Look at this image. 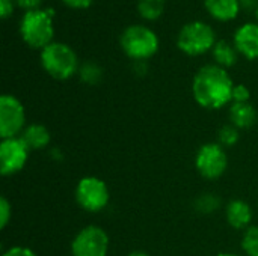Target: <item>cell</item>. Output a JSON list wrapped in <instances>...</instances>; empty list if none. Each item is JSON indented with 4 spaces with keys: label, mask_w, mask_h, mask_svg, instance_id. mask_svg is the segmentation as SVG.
<instances>
[{
    "label": "cell",
    "mask_w": 258,
    "mask_h": 256,
    "mask_svg": "<svg viewBox=\"0 0 258 256\" xmlns=\"http://www.w3.org/2000/svg\"><path fill=\"white\" fill-rule=\"evenodd\" d=\"M234 83L228 71L216 63L201 66L192 80V95L206 110H219L233 103Z\"/></svg>",
    "instance_id": "obj_1"
},
{
    "label": "cell",
    "mask_w": 258,
    "mask_h": 256,
    "mask_svg": "<svg viewBox=\"0 0 258 256\" xmlns=\"http://www.w3.org/2000/svg\"><path fill=\"white\" fill-rule=\"evenodd\" d=\"M240 247L246 256H258V225H252L243 231Z\"/></svg>",
    "instance_id": "obj_20"
},
{
    "label": "cell",
    "mask_w": 258,
    "mask_h": 256,
    "mask_svg": "<svg viewBox=\"0 0 258 256\" xmlns=\"http://www.w3.org/2000/svg\"><path fill=\"white\" fill-rule=\"evenodd\" d=\"M20 137L24 140V143L29 146L30 151H42L51 142L50 130L44 124H39V122L27 124V127L24 128Z\"/></svg>",
    "instance_id": "obj_13"
},
{
    "label": "cell",
    "mask_w": 258,
    "mask_h": 256,
    "mask_svg": "<svg viewBox=\"0 0 258 256\" xmlns=\"http://www.w3.org/2000/svg\"><path fill=\"white\" fill-rule=\"evenodd\" d=\"M255 18H257V20H258V5H257V6H255Z\"/></svg>",
    "instance_id": "obj_30"
},
{
    "label": "cell",
    "mask_w": 258,
    "mask_h": 256,
    "mask_svg": "<svg viewBox=\"0 0 258 256\" xmlns=\"http://www.w3.org/2000/svg\"><path fill=\"white\" fill-rule=\"evenodd\" d=\"M30 149L21 137L2 139L0 142V174L12 177L24 169Z\"/></svg>",
    "instance_id": "obj_10"
},
{
    "label": "cell",
    "mask_w": 258,
    "mask_h": 256,
    "mask_svg": "<svg viewBox=\"0 0 258 256\" xmlns=\"http://www.w3.org/2000/svg\"><path fill=\"white\" fill-rule=\"evenodd\" d=\"M41 65L44 71L56 80H68L79 72V59L76 51L63 42L53 41L41 50Z\"/></svg>",
    "instance_id": "obj_3"
},
{
    "label": "cell",
    "mask_w": 258,
    "mask_h": 256,
    "mask_svg": "<svg viewBox=\"0 0 258 256\" xmlns=\"http://www.w3.org/2000/svg\"><path fill=\"white\" fill-rule=\"evenodd\" d=\"M2 256H38L32 249L24 247V246H12L6 249Z\"/></svg>",
    "instance_id": "obj_24"
},
{
    "label": "cell",
    "mask_w": 258,
    "mask_h": 256,
    "mask_svg": "<svg viewBox=\"0 0 258 256\" xmlns=\"http://www.w3.org/2000/svg\"><path fill=\"white\" fill-rule=\"evenodd\" d=\"M212 56L216 65L222 68H231L237 63L239 59V51L236 50L234 44H230L225 39H219L215 47L212 48Z\"/></svg>",
    "instance_id": "obj_16"
},
{
    "label": "cell",
    "mask_w": 258,
    "mask_h": 256,
    "mask_svg": "<svg viewBox=\"0 0 258 256\" xmlns=\"http://www.w3.org/2000/svg\"><path fill=\"white\" fill-rule=\"evenodd\" d=\"M240 140V130L233 124H225L218 130V143L222 145L225 149L233 148Z\"/></svg>",
    "instance_id": "obj_19"
},
{
    "label": "cell",
    "mask_w": 258,
    "mask_h": 256,
    "mask_svg": "<svg viewBox=\"0 0 258 256\" xmlns=\"http://www.w3.org/2000/svg\"><path fill=\"white\" fill-rule=\"evenodd\" d=\"M216 256H243V255H239V253H234V252H221V253H218Z\"/></svg>",
    "instance_id": "obj_29"
},
{
    "label": "cell",
    "mask_w": 258,
    "mask_h": 256,
    "mask_svg": "<svg viewBox=\"0 0 258 256\" xmlns=\"http://www.w3.org/2000/svg\"><path fill=\"white\" fill-rule=\"evenodd\" d=\"M195 169L204 180H219L228 169L227 149L218 142L201 145L195 154Z\"/></svg>",
    "instance_id": "obj_7"
},
{
    "label": "cell",
    "mask_w": 258,
    "mask_h": 256,
    "mask_svg": "<svg viewBox=\"0 0 258 256\" xmlns=\"http://www.w3.org/2000/svg\"><path fill=\"white\" fill-rule=\"evenodd\" d=\"M62 2L73 9H86L94 3V0H62Z\"/></svg>",
    "instance_id": "obj_26"
},
{
    "label": "cell",
    "mask_w": 258,
    "mask_h": 256,
    "mask_svg": "<svg viewBox=\"0 0 258 256\" xmlns=\"http://www.w3.org/2000/svg\"><path fill=\"white\" fill-rule=\"evenodd\" d=\"M228 115L230 124L239 130H249L257 122V110L251 103H231Z\"/></svg>",
    "instance_id": "obj_14"
},
{
    "label": "cell",
    "mask_w": 258,
    "mask_h": 256,
    "mask_svg": "<svg viewBox=\"0 0 258 256\" xmlns=\"http://www.w3.org/2000/svg\"><path fill=\"white\" fill-rule=\"evenodd\" d=\"M213 27L204 21H192L184 24L177 35V47L187 56H201L210 51L216 44Z\"/></svg>",
    "instance_id": "obj_5"
},
{
    "label": "cell",
    "mask_w": 258,
    "mask_h": 256,
    "mask_svg": "<svg viewBox=\"0 0 258 256\" xmlns=\"http://www.w3.org/2000/svg\"><path fill=\"white\" fill-rule=\"evenodd\" d=\"M26 127L24 104L17 97L3 94L0 97V137H20Z\"/></svg>",
    "instance_id": "obj_9"
},
{
    "label": "cell",
    "mask_w": 258,
    "mask_h": 256,
    "mask_svg": "<svg viewBox=\"0 0 258 256\" xmlns=\"http://www.w3.org/2000/svg\"><path fill=\"white\" fill-rule=\"evenodd\" d=\"M20 35L30 48L42 50L53 42L54 27L45 9L26 11L20 20Z\"/></svg>",
    "instance_id": "obj_4"
},
{
    "label": "cell",
    "mask_w": 258,
    "mask_h": 256,
    "mask_svg": "<svg viewBox=\"0 0 258 256\" xmlns=\"http://www.w3.org/2000/svg\"><path fill=\"white\" fill-rule=\"evenodd\" d=\"M109 249V234L97 225L82 228L71 241V256H107Z\"/></svg>",
    "instance_id": "obj_8"
},
{
    "label": "cell",
    "mask_w": 258,
    "mask_h": 256,
    "mask_svg": "<svg viewBox=\"0 0 258 256\" xmlns=\"http://www.w3.org/2000/svg\"><path fill=\"white\" fill-rule=\"evenodd\" d=\"M20 8L26 11H33V9H38V6L42 3V0H14Z\"/></svg>",
    "instance_id": "obj_27"
},
{
    "label": "cell",
    "mask_w": 258,
    "mask_h": 256,
    "mask_svg": "<svg viewBox=\"0 0 258 256\" xmlns=\"http://www.w3.org/2000/svg\"><path fill=\"white\" fill-rule=\"evenodd\" d=\"M204 6L218 21L234 20L240 12V0H204Z\"/></svg>",
    "instance_id": "obj_15"
},
{
    "label": "cell",
    "mask_w": 258,
    "mask_h": 256,
    "mask_svg": "<svg viewBox=\"0 0 258 256\" xmlns=\"http://www.w3.org/2000/svg\"><path fill=\"white\" fill-rule=\"evenodd\" d=\"M14 0H0V15L3 20L12 15L14 12Z\"/></svg>",
    "instance_id": "obj_25"
},
{
    "label": "cell",
    "mask_w": 258,
    "mask_h": 256,
    "mask_svg": "<svg viewBox=\"0 0 258 256\" xmlns=\"http://www.w3.org/2000/svg\"><path fill=\"white\" fill-rule=\"evenodd\" d=\"M12 219V207H11V202L2 196L0 198V229H5L8 226V223L11 222Z\"/></svg>",
    "instance_id": "obj_22"
},
{
    "label": "cell",
    "mask_w": 258,
    "mask_h": 256,
    "mask_svg": "<svg viewBox=\"0 0 258 256\" xmlns=\"http://www.w3.org/2000/svg\"><path fill=\"white\" fill-rule=\"evenodd\" d=\"M251 91L245 84H236L233 89V103H249Z\"/></svg>",
    "instance_id": "obj_23"
},
{
    "label": "cell",
    "mask_w": 258,
    "mask_h": 256,
    "mask_svg": "<svg viewBox=\"0 0 258 256\" xmlns=\"http://www.w3.org/2000/svg\"><path fill=\"white\" fill-rule=\"evenodd\" d=\"M74 198L77 205L86 213H100L110 202V190L104 180L88 175L79 180Z\"/></svg>",
    "instance_id": "obj_6"
},
{
    "label": "cell",
    "mask_w": 258,
    "mask_h": 256,
    "mask_svg": "<svg viewBox=\"0 0 258 256\" xmlns=\"http://www.w3.org/2000/svg\"><path fill=\"white\" fill-rule=\"evenodd\" d=\"M233 44L239 54L245 56L248 60L258 59V23H246L240 26L234 33Z\"/></svg>",
    "instance_id": "obj_11"
},
{
    "label": "cell",
    "mask_w": 258,
    "mask_h": 256,
    "mask_svg": "<svg viewBox=\"0 0 258 256\" xmlns=\"http://www.w3.org/2000/svg\"><path fill=\"white\" fill-rule=\"evenodd\" d=\"M219 205L221 201L213 193H204L195 201V210L201 214H212L219 208Z\"/></svg>",
    "instance_id": "obj_21"
},
{
    "label": "cell",
    "mask_w": 258,
    "mask_h": 256,
    "mask_svg": "<svg viewBox=\"0 0 258 256\" xmlns=\"http://www.w3.org/2000/svg\"><path fill=\"white\" fill-rule=\"evenodd\" d=\"M252 207L243 199H233L225 205V220L236 231H246L252 226Z\"/></svg>",
    "instance_id": "obj_12"
},
{
    "label": "cell",
    "mask_w": 258,
    "mask_h": 256,
    "mask_svg": "<svg viewBox=\"0 0 258 256\" xmlns=\"http://www.w3.org/2000/svg\"><path fill=\"white\" fill-rule=\"evenodd\" d=\"M79 77L86 84H98L103 78V69L95 62H83L79 68Z\"/></svg>",
    "instance_id": "obj_18"
},
{
    "label": "cell",
    "mask_w": 258,
    "mask_h": 256,
    "mask_svg": "<svg viewBox=\"0 0 258 256\" xmlns=\"http://www.w3.org/2000/svg\"><path fill=\"white\" fill-rule=\"evenodd\" d=\"M127 256H151V255H150V253H147V252H142V250H136V252L128 253Z\"/></svg>",
    "instance_id": "obj_28"
},
{
    "label": "cell",
    "mask_w": 258,
    "mask_h": 256,
    "mask_svg": "<svg viewBox=\"0 0 258 256\" xmlns=\"http://www.w3.org/2000/svg\"><path fill=\"white\" fill-rule=\"evenodd\" d=\"M165 9V0H138L139 15L148 21L157 20Z\"/></svg>",
    "instance_id": "obj_17"
},
{
    "label": "cell",
    "mask_w": 258,
    "mask_h": 256,
    "mask_svg": "<svg viewBox=\"0 0 258 256\" xmlns=\"http://www.w3.org/2000/svg\"><path fill=\"white\" fill-rule=\"evenodd\" d=\"M159 44L157 33L144 24H132L125 27L119 36L122 51L135 62L151 59L159 51Z\"/></svg>",
    "instance_id": "obj_2"
}]
</instances>
